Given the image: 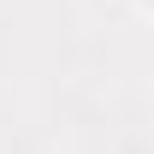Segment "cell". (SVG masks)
I'll list each match as a JSON object with an SVG mask.
<instances>
[{"label": "cell", "instance_id": "6da1fadb", "mask_svg": "<svg viewBox=\"0 0 154 154\" xmlns=\"http://www.w3.org/2000/svg\"><path fill=\"white\" fill-rule=\"evenodd\" d=\"M148 6H154V0H148Z\"/></svg>", "mask_w": 154, "mask_h": 154}]
</instances>
